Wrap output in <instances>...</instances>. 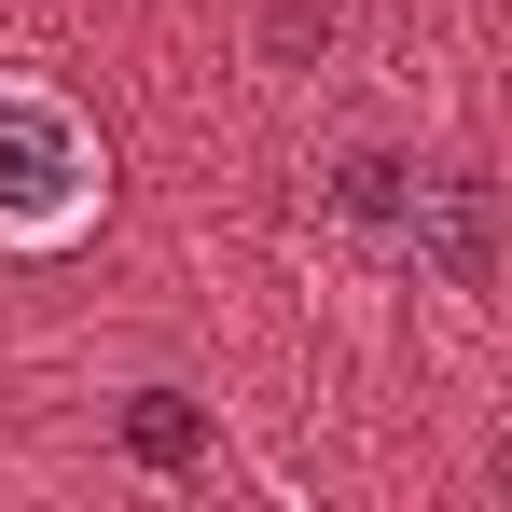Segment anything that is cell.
<instances>
[{
  "mask_svg": "<svg viewBox=\"0 0 512 512\" xmlns=\"http://www.w3.org/2000/svg\"><path fill=\"white\" fill-rule=\"evenodd\" d=\"M97 194H111L97 125L56 84L0 70V250H70V236L97 222Z\"/></svg>",
  "mask_w": 512,
  "mask_h": 512,
  "instance_id": "1",
  "label": "cell"
},
{
  "mask_svg": "<svg viewBox=\"0 0 512 512\" xmlns=\"http://www.w3.org/2000/svg\"><path fill=\"white\" fill-rule=\"evenodd\" d=\"M402 263H416L429 291H485V263H499V194L457 167H416V194H402Z\"/></svg>",
  "mask_w": 512,
  "mask_h": 512,
  "instance_id": "2",
  "label": "cell"
},
{
  "mask_svg": "<svg viewBox=\"0 0 512 512\" xmlns=\"http://www.w3.org/2000/svg\"><path fill=\"white\" fill-rule=\"evenodd\" d=\"M125 443H139L153 471H208V416H194L180 388H139V402H125Z\"/></svg>",
  "mask_w": 512,
  "mask_h": 512,
  "instance_id": "3",
  "label": "cell"
},
{
  "mask_svg": "<svg viewBox=\"0 0 512 512\" xmlns=\"http://www.w3.org/2000/svg\"><path fill=\"white\" fill-rule=\"evenodd\" d=\"M402 194H416V167H388V153H346V167H333L346 222H402Z\"/></svg>",
  "mask_w": 512,
  "mask_h": 512,
  "instance_id": "4",
  "label": "cell"
}]
</instances>
